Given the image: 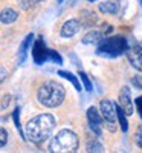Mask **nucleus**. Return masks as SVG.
I'll use <instances>...</instances> for the list:
<instances>
[{"label": "nucleus", "instance_id": "obj_1", "mask_svg": "<svg viewBox=\"0 0 142 153\" xmlns=\"http://www.w3.org/2000/svg\"><path fill=\"white\" fill-rule=\"evenodd\" d=\"M54 127H55V118L50 113H41L28 121L26 127H24V135L31 143L41 144L50 136Z\"/></svg>", "mask_w": 142, "mask_h": 153}, {"label": "nucleus", "instance_id": "obj_2", "mask_svg": "<svg viewBox=\"0 0 142 153\" xmlns=\"http://www.w3.org/2000/svg\"><path fill=\"white\" fill-rule=\"evenodd\" d=\"M64 97H66V91L64 87L55 81H47L44 83L37 92V98H38V103L44 107H58L63 101Z\"/></svg>", "mask_w": 142, "mask_h": 153}, {"label": "nucleus", "instance_id": "obj_3", "mask_svg": "<svg viewBox=\"0 0 142 153\" xmlns=\"http://www.w3.org/2000/svg\"><path fill=\"white\" fill-rule=\"evenodd\" d=\"M127 49H128L127 38L116 35V37H109V38L101 40V43L96 48V54L99 57L113 58V57H118V55H122L124 52H127Z\"/></svg>", "mask_w": 142, "mask_h": 153}, {"label": "nucleus", "instance_id": "obj_4", "mask_svg": "<svg viewBox=\"0 0 142 153\" xmlns=\"http://www.w3.org/2000/svg\"><path fill=\"white\" fill-rule=\"evenodd\" d=\"M76 149H78V136L69 129L60 130L49 146V150L52 153H69L76 152Z\"/></svg>", "mask_w": 142, "mask_h": 153}, {"label": "nucleus", "instance_id": "obj_5", "mask_svg": "<svg viewBox=\"0 0 142 153\" xmlns=\"http://www.w3.org/2000/svg\"><path fill=\"white\" fill-rule=\"evenodd\" d=\"M101 115L104 118V126L109 132L116 130V123H118V112H116V106L110 100H102L101 101Z\"/></svg>", "mask_w": 142, "mask_h": 153}, {"label": "nucleus", "instance_id": "obj_6", "mask_svg": "<svg viewBox=\"0 0 142 153\" xmlns=\"http://www.w3.org/2000/svg\"><path fill=\"white\" fill-rule=\"evenodd\" d=\"M127 57L132 66L142 72V42H135L133 45L128 46L127 49Z\"/></svg>", "mask_w": 142, "mask_h": 153}, {"label": "nucleus", "instance_id": "obj_7", "mask_svg": "<svg viewBox=\"0 0 142 153\" xmlns=\"http://www.w3.org/2000/svg\"><path fill=\"white\" fill-rule=\"evenodd\" d=\"M87 120H89V126L93 130V133L96 136L102 135V126H104V118L102 115L96 110V107H89L87 109Z\"/></svg>", "mask_w": 142, "mask_h": 153}, {"label": "nucleus", "instance_id": "obj_8", "mask_svg": "<svg viewBox=\"0 0 142 153\" xmlns=\"http://www.w3.org/2000/svg\"><path fill=\"white\" fill-rule=\"evenodd\" d=\"M32 58H34V61L37 63V65H43L44 61L49 60V49H46L41 37L37 38V42H35V45L32 48Z\"/></svg>", "mask_w": 142, "mask_h": 153}, {"label": "nucleus", "instance_id": "obj_9", "mask_svg": "<svg viewBox=\"0 0 142 153\" xmlns=\"http://www.w3.org/2000/svg\"><path fill=\"white\" fill-rule=\"evenodd\" d=\"M119 106L122 107V110L127 115L133 113V104H132V100H130V89L128 87H122L121 95H119Z\"/></svg>", "mask_w": 142, "mask_h": 153}, {"label": "nucleus", "instance_id": "obj_10", "mask_svg": "<svg viewBox=\"0 0 142 153\" xmlns=\"http://www.w3.org/2000/svg\"><path fill=\"white\" fill-rule=\"evenodd\" d=\"M80 29V22L78 20H67L61 28V35L63 37H73Z\"/></svg>", "mask_w": 142, "mask_h": 153}, {"label": "nucleus", "instance_id": "obj_11", "mask_svg": "<svg viewBox=\"0 0 142 153\" xmlns=\"http://www.w3.org/2000/svg\"><path fill=\"white\" fill-rule=\"evenodd\" d=\"M17 17H18V14L12 8H6V9L2 11V23L3 25H9L12 22H16Z\"/></svg>", "mask_w": 142, "mask_h": 153}, {"label": "nucleus", "instance_id": "obj_12", "mask_svg": "<svg viewBox=\"0 0 142 153\" xmlns=\"http://www.w3.org/2000/svg\"><path fill=\"white\" fill-rule=\"evenodd\" d=\"M99 11L104 12V14H116L119 11V6L116 2H106L99 5Z\"/></svg>", "mask_w": 142, "mask_h": 153}, {"label": "nucleus", "instance_id": "obj_13", "mask_svg": "<svg viewBox=\"0 0 142 153\" xmlns=\"http://www.w3.org/2000/svg\"><path fill=\"white\" fill-rule=\"evenodd\" d=\"M32 40H34V34H29L26 38H24V42L21 43V46H20V65L24 61V58H26L28 48H29V45L32 43Z\"/></svg>", "mask_w": 142, "mask_h": 153}, {"label": "nucleus", "instance_id": "obj_14", "mask_svg": "<svg viewBox=\"0 0 142 153\" xmlns=\"http://www.w3.org/2000/svg\"><path fill=\"white\" fill-rule=\"evenodd\" d=\"M58 75H61L63 78H66V80H69L73 86H75V89L78 92H81V84H80V81H78V78L73 75V74H70V72H67V71H60L58 72Z\"/></svg>", "mask_w": 142, "mask_h": 153}, {"label": "nucleus", "instance_id": "obj_15", "mask_svg": "<svg viewBox=\"0 0 142 153\" xmlns=\"http://www.w3.org/2000/svg\"><path fill=\"white\" fill-rule=\"evenodd\" d=\"M116 112H118V121H119V126H121V130L122 132H127L128 130V123H127V118H125V112L122 110V107L116 106Z\"/></svg>", "mask_w": 142, "mask_h": 153}, {"label": "nucleus", "instance_id": "obj_16", "mask_svg": "<svg viewBox=\"0 0 142 153\" xmlns=\"http://www.w3.org/2000/svg\"><path fill=\"white\" fill-rule=\"evenodd\" d=\"M101 38V32L99 31H92V32H89V34H86L84 35V38H83V43L84 45H89V43H95V42H98Z\"/></svg>", "mask_w": 142, "mask_h": 153}, {"label": "nucleus", "instance_id": "obj_17", "mask_svg": "<svg viewBox=\"0 0 142 153\" xmlns=\"http://www.w3.org/2000/svg\"><path fill=\"white\" fill-rule=\"evenodd\" d=\"M87 152H96V153H101V152H104V147H102L96 139H89L87 141Z\"/></svg>", "mask_w": 142, "mask_h": 153}, {"label": "nucleus", "instance_id": "obj_18", "mask_svg": "<svg viewBox=\"0 0 142 153\" xmlns=\"http://www.w3.org/2000/svg\"><path fill=\"white\" fill-rule=\"evenodd\" d=\"M40 2H41V0H18V5H20L21 9H29V8L38 5Z\"/></svg>", "mask_w": 142, "mask_h": 153}, {"label": "nucleus", "instance_id": "obj_19", "mask_svg": "<svg viewBox=\"0 0 142 153\" xmlns=\"http://www.w3.org/2000/svg\"><path fill=\"white\" fill-rule=\"evenodd\" d=\"M80 76H81V81H83V84H84V87H86V91H92V83H90V80L87 78V75L84 74V72H81L80 71V74H78Z\"/></svg>", "mask_w": 142, "mask_h": 153}, {"label": "nucleus", "instance_id": "obj_20", "mask_svg": "<svg viewBox=\"0 0 142 153\" xmlns=\"http://www.w3.org/2000/svg\"><path fill=\"white\" fill-rule=\"evenodd\" d=\"M49 60H52L54 63H57V65H61L63 63V58L60 57L58 52H55V51H49Z\"/></svg>", "mask_w": 142, "mask_h": 153}, {"label": "nucleus", "instance_id": "obj_21", "mask_svg": "<svg viewBox=\"0 0 142 153\" xmlns=\"http://www.w3.org/2000/svg\"><path fill=\"white\" fill-rule=\"evenodd\" d=\"M135 141H136V144L142 149V126H139L138 129H136V133H135Z\"/></svg>", "mask_w": 142, "mask_h": 153}, {"label": "nucleus", "instance_id": "obj_22", "mask_svg": "<svg viewBox=\"0 0 142 153\" xmlns=\"http://www.w3.org/2000/svg\"><path fill=\"white\" fill-rule=\"evenodd\" d=\"M18 112H20V109H16V110H14V115H12V118H14V123H16L17 130H18L20 135H21V127H20V121H18Z\"/></svg>", "mask_w": 142, "mask_h": 153}, {"label": "nucleus", "instance_id": "obj_23", "mask_svg": "<svg viewBox=\"0 0 142 153\" xmlns=\"http://www.w3.org/2000/svg\"><path fill=\"white\" fill-rule=\"evenodd\" d=\"M0 136H2V139H0V147H5V144H6V138H8V133H6L5 129L0 130Z\"/></svg>", "mask_w": 142, "mask_h": 153}, {"label": "nucleus", "instance_id": "obj_24", "mask_svg": "<svg viewBox=\"0 0 142 153\" xmlns=\"http://www.w3.org/2000/svg\"><path fill=\"white\" fill-rule=\"evenodd\" d=\"M136 107H138V112H139V117L142 118V97L136 98Z\"/></svg>", "mask_w": 142, "mask_h": 153}, {"label": "nucleus", "instance_id": "obj_25", "mask_svg": "<svg viewBox=\"0 0 142 153\" xmlns=\"http://www.w3.org/2000/svg\"><path fill=\"white\" fill-rule=\"evenodd\" d=\"M132 83H133L138 89H142V76H135V78L132 80Z\"/></svg>", "mask_w": 142, "mask_h": 153}, {"label": "nucleus", "instance_id": "obj_26", "mask_svg": "<svg viewBox=\"0 0 142 153\" xmlns=\"http://www.w3.org/2000/svg\"><path fill=\"white\" fill-rule=\"evenodd\" d=\"M9 100H11V97H9V95H5V97H3V104H2V109H6V104H9Z\"/></svg>", "mask_w": 142, "mask_h": 153}, {"label": "nucleus", "instance_id": "obj_27", "mask_svg": "<svg viewBox=\"0 0 142 153\" xmlns=\"http://www.w3.org/2000/svg\"><path fill=\"white\" fill-rule=\"evenodd\" d=\"M5 76H6V71H5V68H2V76H0V78H2V81L5 80Z\"/></svg>", "mask_w": 142, "mask_h": 153}, {"label": "nucleus", "instance_id": "obj_28", "mask_svg": "<svg viewBox=\"0 0 142 153\" xmlns=\"http://www.w3.org/2000/svg\"><path fill=\"white\" fill-rule=\"evenodd\" d=\"M70 5H75V0H70Z\"/></svg>", "mask_w": 142, "mask_h": 153}, {"label": "nucleus", "instance_id": "obj_29", "mask_svg": "<svg viewBox=\"0 0 142 153\" xmlns=\"http://www.w3.org/2000/svg\"><path fill=\"white\" fill-rule=\"evenodd\" d=\"M57 2H58V3H63V2H64V0H57Z\"/></svg>", "mask_w": 142, "mask_h": 153}, {"label": "nucleus", "instance_id": "obj_30", "mask_svg": "<svg viewBox=\"0 0 142 153\" xmlns=\"http://www.w3.org/2000/svg\"><path fill=\"white\" fill-rule=\"evenodd\" d=\"M89 2H95V0H89Z\"/></svg>", "mask_w": 142, "mask_h": 153}, {"label": "nucleus", "instance_id": "obj_31", "mask_svg": "<svg viewBox=\"0 0 142 153\" xmlns=\"http://www.w3.org/2000/svg\"><path fill=\"white\" fill-rule=\"evenodd\" d=\"M141 6H142V0H141Z\"/></svg>", "mask_w": 142, "mask_h": 153}]
</instances>
